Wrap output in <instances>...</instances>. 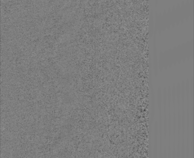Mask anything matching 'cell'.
Wrapping results in <instances>:
<instances>
[{"mask_svg":"<svg viewBox=\"0 0 194 158\" xmlns=\"http://www.w3.org/2000/svg\"><path fill=\"white\" fill-rule=\"evenodd\" d=\"M154 157H157V123L156 121L154 133Z\"/></svg>","mask_w":194,"mask_h":158,"instance_id":"obj_1","label":"cell"},{"mask_svg":"<svg viewBox=\"0 0 194 158\" xmlns=\"http://www.w3.org/2000/svg\"><path fill=\"white\" fill-rule=\"evenodd\" d=\"M185 96H186L187 103L189 102V100L190 98V85H189V79H187L186 83H185Z\"/></svg>","mask_w":194,"mask_h":158,"instance_id":"obj_2","label":"cell"}]
</instances>
